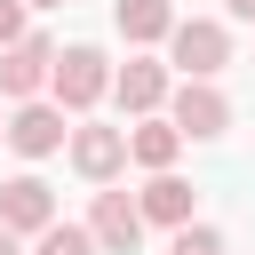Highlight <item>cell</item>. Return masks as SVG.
Listing matches in <instances>:
<instances>
[{"label":"cell","mask_w":255,"mask_h":255,"mask_svg":"<svg viewBox=\"0 0 255 255\" xmlns=\"http://www.w3.org/2000/svg\"><path fill=\"white\" fill-rule=\"evenodd\" d=\"M24 8H64V0H24Z\"/></svg>","instance_id":"18"},{"label":"cell","mask_w":255,"mask_h":255,"mask_svg":"<svg viewBox=\"0 0 255 255\" xmlns=\"http://www.w3.org/2000/svg\"><path fill=\"white\" fill-rule=\"evenodd\" d=\"M112 24H120V32H128L135 48H151V40H167L175 8H167V0H120V8H112Z\"/></svg>","instance_id":"12"},{"label":"cell","mask_w":255,"mask_h":255,"mask_svg":"<svg viewBox=\"0 0 255 255\" xmlns=\"http://www.w3.org/2000/svg\"><path fill=\"white\" fill-rule=\"evenodd\" d=\"M88 231H96V247H104V255H135V239H143V207H135L128 191H96Z\"/></svg>","instance_id":"6"},{"label":"cell","mask_w":255,"mask_h":255,"mask_svg":"<svg viewBox=\"0 0 255 255\" xmlns=\"http://www.w3.org/2000/svg\"><path fill=\"white\" fill-rule=\"evenodd\" d=\"M167 48H175L183 80H215V72L231 64V32H223L215 16H183V24H167Z\"/></svg>","instance_id":"1"},{"label":"cell","mask_w":255,"mask_h":255,"mask_svg":"<svg viewBox=\"0 0 255 255\" xmlns=\"http://www.w3.org/2000/svg\"><path fill=\"white\" fill-rule=\"evenodd\" d=\"M0 223H8V231H48V223H56V191H48L40 175H8V183H0Z\"/></svg>","instance_id":"8"},{"label":"cell","mask_w":255,"mask_h":255,"mask_svg":"<svg viewBox=\"0 0 255 255\" xmlns=\"http://www.w3.org/2000/svg\"><path fill=\"white\" fill-rule=\"evenodd\" d=\"M0 143H8V120H0Z\"/></svg>","instance_id":"19"},{"label":"cell","mask_w":255,"mask_h":255,"mask_svg":"<svg viewBox=\"0 0 255 255\" xmlns=\"http://www.w3.org/2000/svg\"><path fill=\"white\" fill-rule=\"evenodd\" d=\"M72 167L88 183H112L128 167V128H72Z\"/></svg>","instance_id":"7"},{"label":"cell","mask_w":255,"mask_h":255,"mask_svg":"<svg viewBox=\"0 0 255 255\" xmlns=\"http://www.w3.org/2000/svg\"><path fill=\"white\" fill-rule=\"evenodd\" d=\"M8 151H24V159H48V151H64V104H16V120H8Z\"/></svg>","instance_id":"5"},{"label":"cell","mask_w":255,"mask_h":255,"mask_svg":"<svg viewBox=\"0 0 255 255\" xmlns=\"http://www.w3.org/2000/svg\"><path fill=\"white\" fill-rule=\"evenodd\" d=\"M112 96H120L128 112H159V96H167V64H151V56H128V64L112 72Z\"/></svg>","instance_id":"10"},{"label":"cell","mask_w":255,"mask_h":255,"mask_svg":"<svg viewBox=\"0 0 255 255\" xmlns=\"http://www.w3.org/2000/svg\"><path fill=\"white\" fill-rule=\"evenodd\" d=\"M191 199H199V191H191V183H183L175 167H151V183L135 191L143 223H167V231H175V223H191Z\"/></svg>","instance_id":"9"},{"label":"cell","mask_w":255,"mask_h":255,"mask_svg":"<svg viewBox=\"0 0 255 255\" xmlns=\"http://www.w3.org/2000/svg\"><path fill=\"white\" fill-rule=\"evenodd\" d=\"M48 64H56V48H48L40 32L8 40V48H0V96H16V104H24V96H40V88H48Z\"/></svg>","instance_id":"4"},{"label":"cell","mask_w":255,"mask_h":255,"mask_svg":"<svg viewBox=\"0 0 255 255\" xmlns=\"http://www.w3.org/2000/svg\"><path fill=\"white\" fill-rule=\"evenodd\" d=\"M167 255H223V231H215V223H175Z\"/></svg>","instance_id":"14"},{"label":"cell","mask_w":255,"mask_h":255,"mask_svg":"<svg viewBox=\"0 0 255 255\" xmlns=\"http://www.w3.org/2000/svg\"><path fill=\"white\" fill-rule=\"evenodd\" d=\"M175 151H183L175 120H143V128H128V159H135V167H175Z\"/></svg>","instance_id":"11"},{"label":"cell","mask_w":255,"mask_h":255,"mask_svg":"<svg viewBox=\"0 0 255 255\" xmlns=\"http://www.w3.org/2000/svg\"><path fill=\"white\" fill-rule=\"evenodd\" d=\"M24 40V0H0V48Z\"/></svg>","instance_id":"15"},{"label":"cell","mask_w":255,"mask_h":255,"mask_svg":"<svg viewBox=\"0 0 255 255\" xmlns=\"http://www.w3.org/2000/svg\"><path fill=\"white\" fill-rule=\"evenodd\" d=\"M223 8H231V16H239V24H255V0H223Z\"/></svg>","instance_id":"16"},{"label":"cell","mask_w":255,"mask_h":255,"mask_svg":"<svg viewBox=\"0 0 255 255\" xmlns=\"http://www.w3.org/2000/svg\"><path fill=\"white\" fill-rule=\"evenodd\" d=\"M167 120H175V135H191V143H215V135L231 128V104H223V88H215V80H183Z\"/></svg>","instance_id":"3"},{"label":"cell","mask_w":255,"mask_h":255,"mask_svg":"<svg viewBox=\"0 0 255 255\" xmlns=\"http://www.w3.org/2000/svg\"><path fill=\"white\" fill-rule=\"evenodd\" d=\"M0 255H16V231H8V223H0Z\"/></svg>","instance_id":"17"},{"label":"cell","mask_w":255,"mask_h":255,"mask_svg":"<svg viewBox=\"0 0 255 255\" xmlns=\"http://www.w3.org/2000/svg\"><path fill=\"white\" fill-rule=\"evenodd\" d=\"M48 88H56L64 112H88V104L112 88V56H104V48H64V56L48 64Z\"/></svg>","instance_id":"2"},{"label":"cell","mask_w":255,"mask_h":255,"mask_svg":"<svg viewBox=\"0 0 255 255\" xmlns=\"http://www.w3.org/2000/svg\"><path fill=\"white\" fill-rule=\"evenodd\" d=\"M32 255H104V247L88 223H48V231H32Z\"/></svg>","instance_id":"13"}]
</instances>
